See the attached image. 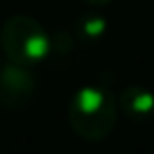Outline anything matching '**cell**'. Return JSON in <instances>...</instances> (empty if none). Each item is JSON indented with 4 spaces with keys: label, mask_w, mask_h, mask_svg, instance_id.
<instances>
[{
    "label": "cell",
    "mask_w": 154,
    "mask_h": 154,
    "mask_svg": "<svg viewBox=\"0 0 154 154\" xmlns=\"http://www.w3.org/2000/svg\"><path fill=\"white\" fill-rule=\"evenodd\" d=\"M121 111L135 123H144L154 115V96L143 86H129L121 92L119 100Z\"/></svg>",
    "instance_id": "obj_4"
},
{
    "label": "cell",
    "mask_w": 154,
    "mask_h": 154,
    "mask_svg": "<svg viewBox=\"0 0 154 154\" xmlns=\"http://www.w3.org/2000/svg\"><path fill=\"white\" fill-rule=\"evenodd\" d=\"M2 45L14 63L31 64L47 55L49 39L41 23L27 16H14L2 27Z\"/></svg>",
    "instance_id": "obj_2"
},
{
    "label": "cell",
    "mask_w": 154,
    "mask_h": 154,
    "mask_svg": "<svg viewBox=\"0 0 154 154\" xmlns=\"http://www.w3.org/2000/svg\"><path fill=\"white\" fill-rule=\"evenodd\" d=\"M84 2H88V4H94V6H102V4H107L109 0H84Z\"/></svg>",
    "instance_id": "obj_6"
},
{
    "label": "cell",
    "mask_w": 154,
    "mask_h": 154,
    "mask_svg": "<svg viewBox=\"0 0 154 154\" xmlns=\"http://www.w3.org/2000/svg\"><path fill=\"white\" fill-rule=\"evenodd\" d=\"M119 103L109 90L86 86L72 96L68 105V121L78 137L98 143L111 135Z\"/></svg>",
    "instance_id": "obj_1"
},
{
    "label": "cell",
    "mask_w": 154,
    "mask_h": 154,
    "mask_svg": "<svg viewBox=\"0 0 154 154\" xmlns=\"http://www.w3.org/2000/svg\"><path fill=\"white\" fill-rule=\"evenodd\" d=\"M78 31L86 39H98L105 33V20L100 16H86L78 23Z\"/></svg>",
    "instance_id": "obj_5"
},
{
    "label": "cell",
    "mask_w": 154,
    "mask_h": 154,
    "mask_svg": "<svg viewBox=\"0 0 154 154\" xmlns=\"http://www.w3.org/2000/svg\"><path fill=\"white\" fill-rule=\"evenodd\" d=\"M35 82L29 72L20 66H8L0 76V102L8 105H23L33 94Z\"/></svg>",
    "instance_id": "obj_3"
},
{
    "label": "cell",
    "mask_w": 154,
    "mask_h": 154,
    "mask_svg": "<svg viewBox=\"0 0 154 154\" xmlns=\"http://www.w3.org/2000/svg\"><path fill=\"white\" fill-rule=\"evenodd\" d=\"M123 154H127V152H123Z\"/></svg>",
    "instance_id": "obj_7"
}]
</instances>
